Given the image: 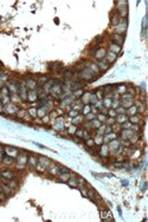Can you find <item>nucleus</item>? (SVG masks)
I'll return each mask as SVG.
<instances>
[{
  "instance_id": "f257e3e1",
  "label": "nucleus",
  "mask_w": 148,
  "mask_h": 222,
  "mask_svg": "<svg viewBox=\"0 0 148 222\" xmlns=\"http://www.w3.org/2000/svg\"><path fill=\"white\" fill-rule=\"evenodd\" d=\"M94 75H95V73H94L89 67H84L83 70L78 73V77L83 80H95L96 77H94Z\"/></svg>"
},
{
  "instance_id": "f03ea898",
  "label": "nucleus",
  "mask_w": 148,
  "mask_h": 222,
  "mask_svg": "<svg viewBox=\"0 0 148 222\" xmlns=\"http://www.w3.org/2000/svg\"><path fill=\"white\" fill-rule=\"evenodd\" d=\"M16 161H17V167L19 168V169L24 168L25 165L27 164V156H26V152H20V155L18 156L17 158H16Z\"/></svg>"
},
{
  "instance_id": "7ed1b4c3",
  "label": "nucleus",
  "mask_w": 148,
  "mask_h": 222,
  "mask_svg": "<svg viewBox=\"0 0 148 222\" xmlns=\"http://www.w3.org/2000/svg\"><path fill=\"white\" fill-rule=\"evenodd\" d=\"M86 197H89L91 201H93V202H96V200H97V198H101L100 197V194H98L94 188H90V187L88 188V191H86Z\"/></svg>"
},
{
  "instance_id": "20e7f679",
  "label": "nucleus",
  "mask_w": 148,
  "mask_h": 222,
  "mask_svg": "<svg viewBox=\"0 0 148 222\" xmlns=\"http://www.w3.org/2000/svg\"><path fill=\"white\" fill-rule=\"evenodd\" d=\"M111 41H113V44L121 46V45L123 44V41H124V35L123 34H117V33H116V34H113Z\"/></svg>"
},
{
  "instance_id": "39448f33",
  "label": "nucleus",
  "mask_w": 148,
  "mask_h": 222,
  "mask_svg": "<svg viewBox=\"0 0 148 222\" xmlns=\"http://www.w3.org/2000/svg\"><path fill=\"white\" fill-rule=\"evenodd\" d=\"M0 174H1V177L3 178H6V179H12L14 178V172L12 171V170H1L0 171Z\"/></svg>"
},
{
  "instance_id": "423d86ee",
  "label": "nucleus",
  "mask_w": 148,
  "mask_h": 222,
  "mask_svg": "<svg viewBox=\"0 0 148 222\" xmlns=\"http://www.w3.org/2000/svg\"><path fill=\"white\" fill-rule=\"evenodd\" d=\"M100 214H101V219H102L103 221H113V220H114L111 216H110L111 213L108 212V210H101Z\"/></svg>"
},
{
  "instance_id": "0eeeda50",
  "label": "nucleus",
  "mask_w": 148,
  "mask_h": 222,
  "mask_svg": "<svg viewBox=\"0 0 148 222\" xmlns=\"http://www.w3.org/2000/svg\"><path fill=\"white\" fill-rule=\"evenodd\" d=\"M49 172L52 175H57L58 174V170H59V165L56 164V163H50V165H49Z\"/></svg>"
},
{
  "instance_id": "6e6552de",
  "label": "nucleus",
  "mask_w": 148,
  "mask_h": 222,
  "mask_svg": "<svg viewBox=\"0 0 148 222\" xmlns=\"http://www.w3.org/2000/svg\"><path fill=\"white\" fill-rule=\"evenodd\" d=\"M70 177H71L70 171L69 172H63V174H59V178H58V181L63 182V183H68V181L70 179Z\"/></svg>"
},
{
  "instance_id": "1a4fd4ad",
  "label": "nucleus",
  "mask_w": 148,
  "mask_h": 222,
  "mask_svg": "<svg viewBox=\"0 0 148 222\" xmlns=\"http://www.w3.org/2000/svg\"><path fill=\"white\" fill-rule=\"evenodd\" d=\"M116 58H117V54L115 53V52H109V53H107V54H105V57H104V59H105V60H107L109 64L116 60Z\"/></svg>"
},
{
  "instance_id": "9d476101",
  "label": "nucleus",
  "mask_w": 148,
  "mask_h": 222,
  "mask_svg": "<svg viewBox=\"0 0 148 222\" xmlns=\"http://www.w3.org/2000/svg\"><path fill=\"white\" fill-rule=\"evenodd\" d=\"M105 54H107V51L104 49H97L95 52V57L98 59H104Z\"/></svg>"
},
{
  "instance_id": "9b49d317",
  "label": "nucleus",
  "mask_w": 148,
  "mask_h": 222,
  "mask_svg": "<svg viewBox=\"0 0 148 222\" xmlns=\"http://www.w3.org/2000/svg\"><path fill=\"white\" fill-rule=\"evenodd\" d=\"M27 163H29L32 168H36V165L38 164V158H36L34 155H31L30 157H27Z\"/></svg>"
},
{
  "instance_id": "f8f14e48",
  "label": "nucleus",
  "mask_w": 148,
  "mask_h": 222,
  "mask_svg": "<svg viewBox=\"0 0 148 222\" xmlns=\"http://www.w3.org/2000/svg\"><path fill=\"white\" fill-rule=\"evenodd\" d=\"M1 191H3L4 194H5L6 196H10V195H12V189L10 188V186H8V184H3V186H1Z\"/></svg>"
},
{
  "instance_id": "ddd939ff",
  "label": "nucleus",
  "mask_w": 148,
  "mask_h": 222,
  "mask_svg": "<svg viewBox=\"0 0 148 222\" xmlns=\"http://www.w3.org/2000/svg\"><path fill=\"white\" fill-rule=\"evenodd\" d=\"M97 66H98V67L101 68V70L105 71V70H107L108 67H109V63H108V61L105 60V59H102V60H101L100 63L97 64Z\"/></svg>"
},
{
  "instance_id": "4468645a",
  "label": "nucleus",
  "mask_w": 148,
  "mask_h": 222,
  "mask_svg": "<svg viewBox=\"0 0 148 222\" xmlns=\"http://www.w3.org/2000/svg\"><path fill=\"white\" fill-rule=\"evenodd\" d=\"M13 161H14V158H13L12 156L7 155V154H4V156H3V162L5 163V164H11V163H13Z\"/></svg>"
},
{
  "instance_id": "2eb2a0df",
  "label": "nucleus",
  "mask_w": 148,
  "mask_h": 222,
  "mask_svg": "<svg viewBox=\"0 0 148 222\" xmlns=\"http://www.w3.org/2000/svg\"><path fill=\"white\" fill-rule=\"evenodd\" d=\"M18 91H19L20 99H23V101H27V91H26V89H24V87H20Z\"/></svg>"
},
{
  "instance_id": "dca6fc26",
  "label": "nucleus",
  "mask_w": 148,
  "mask_h": 222,
  "mask_svg": "<svg viewBox=\"0 0 148 222\" xmlns=\"http://www.w3.org/2000/svg\"><path fill=\"white\" fill-rule=\"evenodd\" d=\"M38 99V94H37V92L34 91H30L27 92V101H37Z\"/></svg>"
},
{
  "instance_id": "f3484780",
  "label": "nucleus",
  "mask_w": 148,
  "mask_h": 222,
  "mask_svg": "<svg viewBox=\"0 0 148 222\" xmlns=\"http://www.w3.org/2000/svg\"><path fill=\"white\" fill-rule=\"evenodd\" d=\"M49 82V77L48 76H39L38 77V80H37V84L39 85H44Z\"/></svg>"
},
{
  "instance_id": "a211bd4d",
  "label": "nucleus",
  "mask_w": 148,
  "mask_h": 222,
  "mask_svg": "<svg viewBox=\"0 0 148 222\" xmlns=\"http://www.w3.org/2000/svg\"><path fill=\"white\" fill-rule=\"evenodd\" d=\"M77 177H78V176L70 177V179L68 181V183H69L70 187H72V188H77Z\"/></svg>"
},
{
  "instance_id": "6ab92c4d",
  "label": "nucleus",
  "mask_w": 148,
  "mask_h": 222,
  "mask_svg": "<svg viewBox=\"0 0 148 222\" xmlns=\"http://www.w3.org/2000/svg\"><path fill=\"white\" fill-rule=\"evenodd\" d=\"M6 111L7 112H10V113H16L18 111V109H17V106L16 105H12V104H8L7 106H6Z\"/></svg>"
},
{
  "instance_id": "aec40b11",
  "label": "nucleus",
  "mask_w": 148,
  "mask_h": 222,
  "mask_svg": "<svg viewBox=\"0 0 148 222\" xmlns=\"http://www.w3.org/2000/svg\"><path fill=\"white\" fill-rule=\"evenodd\" d=\"M26 86L29 87V89H36V86H37V82L36 80H33V79H27V83H26Z\"/></svg>"
},
{
  "instance_id": "412c9836",
  "label": "nucleus",
  "mask_w": 148,
  "mask_h": 222,
  "mask_svg": "<svg viewBox=\"0 0 148 222\" xmlns=\"http://www.w3.org/2000/svg\"><path fill=\"white\" fill-rule=\"evenodd\" d=\"M120 14L119 13H116V14H114V15L111 17V24L113 25H117V24H120Z\"/></svg>"
},
{
  "instance_id": "4be33fe9",
  "label": "nucleus",
  "mask_w": 148,
  "mask_h": 222,
  "mask_svg": "<svg viewBox=\"0 0 148 222\" xmlns=\"http://www.w3.org/2000/svg\"><path fill=\"white\" fill-rule=\"evenodd\" d=\"M7 184L10 186L11 189H17L18 186H19V184H18V182L13 181V178H12V179H8V181H7Z\"/></svg>"
},
{
  "instance_id": "5701e85b",
  "label": "nucleus",
  "mask_w": 148,
  "mask_h": 222,
  "mask_svg": "<svg viewBox=\"0 0 148 222\" xmlns=\"http://www.w3.org/2000/svg\"><path fill=\"white\" fill-rule=\"evenodd\" d=\"M136 111H137V109H136V106H135V105H131L130 108L128 109V111H127V113H128V115H130V116H134V115H136Z\"/></svg>"
},
{
  "instance_id": "b1692460",
  "label": "nucleus",
  "mask_w": 148,
  "mask_h": 222,
  "mask_svg": "<svg viewBox=\"0 0 148 222\" xmlns=\"http://www.w3.org/2000/svg\"><path fill=\"white\" fill-rule=\"evenodd\" d=\"M63 77H64L65 79H70V78L72 77V72L70 70H67L64 73H63Z\"/></svg>"
},
{
  "instance_id": "393cba45",
  "label": "nucleus",
  "mask_w": 148,
  "mask_h": 222,
  "mask_svg": "<svg viewBox=\"0 0 148 222\" xmlns=\"http://www.w3.org/2000/svg\"><path fill=\"white\" fill-rule=\"evenodd\" d=\"M130 122L134 123V124H135V123H139V122H140V117H139V116H136V115L130 116Z\"/></svg>"
},
{
  "instance_id": "a878e982",
  "label": "nucleus",
  "mask_w": 148,
  "mask_h": 222,
  "mask_svg": "<svg viewBox=\"0 0 148 222\" xmlns=\"http://www.w3.org/2000/svg\"><path fill=\"white\" fill-rule=\"evenodd\" d=\"M51 67H52L53 70H59V68L62 67V63H55L52 66H51Z\"/></svg>"
},
{
  "instance_id": "bb28decb",
  "label": "nucleus",
  "mask_w": 148,
  "mask_h": 222,
  "mask_svg": "<svg viewBox=\"0 0 148 222\" xmlns=\"http://www.w3.org/2000/svg\"><path fill=\"white\" fill-rule=\"evenodd\" d=\"M117 119H119L117 120L119 123H124L126 122V120H124L126 119V115H119V118H117Z\"/></svg>"
},
{
  "instance_id": "cd10ccee",
  "label": "nucleus",
  "mask_w": 148,
  "mask_h": 222,
  "mask_svg": "<svg viewBox=\"0 0 148 222\" xmlns=\"http://www.w3.org/2000/svg\"><path fill=\"white\" fill-rule=\"evenodd\" d=\"M63 172H69V169L65 167H59V170H58V174H63Z\"/></svg>"
},
{
  "instance_id": "c85d7f7f",
  "label": "nucleus",
  "mask_w": 148,
  "mask_h": 222,
  "mask_svg": "<svg viewBox=\"0 0 148 222\" xmlns=\"http://www.w3.org/2000/svg\"><path fill=\"white\" fill-rule=\"evenodd\" d=\"M6 79H7V75L0 71V80H1V82H4V80H6Z\"/></svg>"
},
{
  "instance_id": "c756f323",
  "label": "nucleus",
  "mask_w": 148,
  "mask_h": 222,
  "mask_svg": "<svg viewBox=\"0 0 148 222\" xmlns=\"http://www.w3.org/2000/svg\"><path fill=\"white\" fill-rule=\"evenodd\" d=\"M116 112L119 113V115H126V109H124V108H119L116 110Z\"/></svg>"
},
{
  "instance_id": "7c9ffc66",
  "label": "nucleus",
  "mask_w": 148,
  "mask_h": 222,
  "mask_svg": "<svg viewBox=\"0 0 148 222\" xmlns=\"http://www.w3.org/2000/svg\"><path fill=\"white\" fill-rule=\"evenodd\" d=\"M17 112H18L17 115H18V117H19V118H22V117H24V116H25V110H18Z\"/></svg>"
},
{
  "instance_id": "2f4dec72",
  "label": "nucleus",
  "mask_w": 148,
  "mask_h": 222,
  "mask_svg": "<svg viewBox=\"0 0 148 222\" xmlns=\"http://www.w3.org/2000/svg\"><path fill=\"white\" fill-rule=\"evenodd\" d=\"M1 91H3V92H1L3 94H8V93H10V91H8V89H7L6 86H3V87H1Z\"/></svg>"
},
{
  "instance_id": "473e14b6",
  "label": "nucleus",
  "mask_w": 148,
  "mask_h": 222,
  "mask_svg": "<svg viewBox=\"0 0 148 222\" xmlns=\"http://www.w3.org/2000/svg\"><path fill=\"white\" fill-rule=\"evenodd\" d=\"M75 134H76V136H78V137H83V130L79 129V130H77Z\"/></svg>"
},
{
  "instance_id": "72a5a7b5",
  "label": "nucleus",
  "mask_w": 148,
  "mask_h": 222,
  "mask_svg": "<svg viewBox=\"0 0 148 222\" xmlns=\"http://www.w3.org/2000/svg\"><path fill=\"white\" fill-rule=\"evenodd\" d=\"M30 115H31L32 117L37 116V110H36V109H31V110H30Z\"/></svg>"
},
{
  "instance_id": "f704fd0d",
  "label": "nucleus",
  "mask_w": 148,
  "mask_h": 222,
  "mask_svg": "<svg viewBox=\"0 0 148 222\" xmlns=\"http://www.w3.org/2000/svg\"><path fill=\"white\" fill-rule=\"evenodd\" d=\"M107 120H108V124H109V125H113V124H114V123H115V118H113V117L108 118Z\"/></svg>"
},
{
  "instance_id": "c9c22d12",
  "label": "nucleus",
  "mask_w": 148,
  "mask_h": 222,
  "mask_svg": "<svg viewBox=\"0 0 148 222\" xmlns=\"http://www.w3.org/2000/svg\"><path fill=\"white\" fill-rule=\"evenodd\" d=\"M102 39H103L102 35H97V37L95 38V43H101V41H102Z\"/></svg>"
},
{
  "instance_id": "e433bc0d",
  "label": "nucleus",
  "mask_w": 148,
  "mask_h": 222,
  "mask_svg": "<svg viewBox=\"0 0 148 222\" xmlns=\"http://www.w3.org/2000/svg\"><path fill=\"white\" fill-rule=\"evenodd\" d=\"M37 111H38V112H37V115H38V116H44V115H45V112H44L45 110H43V109H39V110H37Z\"/></svg>"
},
{
  "instance_id": "4c0bfd02",
  "label": "nucleus",
  "mask_w": 148,
  "mask_h": 222,
  "mask_svg": "<svg viewBox=\"0 0 148 222\" xmlns=\"http://www.w3.org/2000/svg\"><path fill=\"white\" fill-rule=\"evenodd\" d=\"M94 143H95V142H94L93 139H86V144H88V145H94Z\"/></svg>"
},
{
  "instance_id": "58836bf2",
  "label": "nucleus",
  "mask_w": 148,
  "mask_h": 222,
  "mask_svg": "<svg viewBox=\"0 0 148 222\" xmlns=\"http://www.w3.org/2000/svg\"><path fill=\"white\" fill-rule=\"evenodd\" d=\"M5 196H6L5 194H0V202H3V201H5V198H6Z\"/></svg>"
},
{
  "instance_id": "ea45409f",
  "label": "nucleus",
  "mask_w": 148,
  "mask_h": 222,
  "mask_svg": "<svg viewBox=\"0 0 148 222\" xmlns=\"http://www.w3.org/2000/svg\"><path fill=\"white\" fill-rule=\"evenodd\" d=\"M98 119H100V122H104L105 117H104L103 115H100V116H98Z\"/></svg>"
},
{
  "instance_id": "a19ab883",
  "label": "nucleus",
  "mask_w": 148,
  "mask_h": 222,
  "mask_svg": "<svg viewBox=\"0 0 148 222\" xmlns=\"http://www.w3.org/2000/svg\"><path fill=\"white\" fill-rule=\"evenodd\" d=\"M88 112H90V108H89V106H85V109H84V113H88Z\"/></svg>"
},
{
  "instance_id": "79ce46f5",
  "label": "nucleus",
  "mask_w": 148,
  "mask_h": 222,
  "mask_svg": "<svg viewBox=\"0 0 148 222\" xmlns=\"http://www.w3.org/2000/svg\"><path fill=\"white\" fill-rule=\"evenodd\" d=\"M114 165H115V167H117V168H121L122 165H123V163H114Z\"/></svg>"
},
{
  "instance_id": "37998d69",
  "label": "nucleus",
  "mask_w": 148,
  "mask_h": 222,
  "mask_svg": "<svg viewBox=\"0 0 148 222\" xmlns=\"http://www.w3.org/2000/svg\"><path fill=\"white\" fill-rule=\"evenodd\" d=\"M109 115H111V116H115V112H114V110H110V111H109Z\"/></svg>"
},
{
  "instance_id": "c03bdc74",
  "label": "nucleus",
  "mask_w": 148,
  "mask_h": 222,
  "mask_svg": "<svg viewBox=\"0 0 148 222\" xmlns=\"http://www.w3.org/2000/svg\"><path fill=\"white\" fill-rule=\"evenodd\" d=\"M48 119H49V118H48V117H45V118H44V120H43V122H44V123H48V122H49Z\"/></svg>"
},
{
  "instance_id": "a18cd8bd",
  "label": "nucleus",
  "mask_w": 148,
  "mask_h": 222,
  "mask_svg": "<svg viewBox=\"0 0 148 222\" xmlns=\"http://www.w3.org/2000/svg\"><path fill=\"white\" fill-rule=\"evenodd\" d=\"M1 68H3V63L0 61V70H1Z\"/></svg>"
},
{
  "instance_id": "49530a36",
  "label": "nucleus",
  "mask_w": 148,
  "mask_h": 222,
  "mask_svg": "<svg viewBox=\"0 0 148 222\" xmlns=\"http://www.w3.org/2000/svg\"><path fill=\"white\" fill-rule=\"evenodd\" d=\"M0 193H1V186H0Z\"/></svg>"
}]
</instances>
